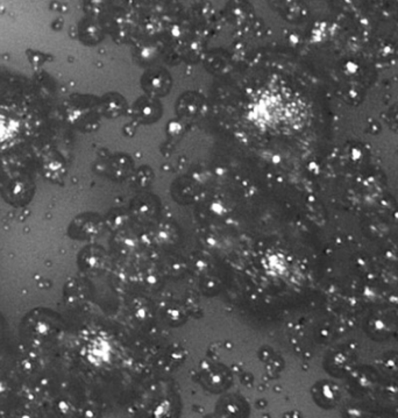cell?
Returning a JSON list of instances; mask_svg holds the SVG:
<instances>
[{
  "label": "cell",
  "mask_w": 398,
  "mask_h": 418,
  "mask_svg": "<svg viewBox=\"0 0 398 418\" xmlns=\"http://www.w3.org/2000/svg\"><path fill=\"white\" fill-rule=\"evenodd\" d=\"M45 130V110L35 90L26 79L0 72V174L23 165Z\"/></svg>",
  "instance_id": "1"
}]
</instances>
